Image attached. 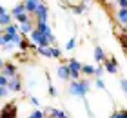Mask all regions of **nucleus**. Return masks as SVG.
I'll use <instances>...</instances> for the list:
<instances>
[{"mask_svg": "<svg viewBox=\"0 0 127 118\" xmlns=\"http://www.w3.org/2000/svg\"><path fill=\"white\" fill-rule=\"evenodd\" d=\"M114 4L118 7H127V0H114Z\"/></svg>", "mask_w": 127, "mask_h": 118, "instance_id": "14", "label": "nucleus"}, {"mask_svg": "<svg viewBox=\"0 0 127 118\" xmlns=\"http://www.w3.org/2000/svg\"><path fill=\"white\" fill-rule=\"evenodd\" d=\"M65 64H67V67H69V73H71V80H80L82 78V69H84V64L78 60L76 56H69L67 60H65Z\"/></svg>", "mask_w": 127, "mask_h": 118, "instance_id": "2", "label": "nucleus"}, {"mask_svg": "<svg viewBox=\"0 0 127 118\" xmlns=\"http://www.w3.org/2000/svg\"><path fill=\"white\" fill-rule=\"evenodd\" d=\"M34 18H36V22H38V24L49 22V18H51V13H49V7H47V4H45V2H42V4H40L38 11L34 13Z\"/></svg>", "mask_w": 127, "mask_h": 118, "instance_id": "3", "label": "nucleus"}, {"mask_svg": "<svg viewBox=\"0 0 127 118\" xmlns=\"http://www.w3.org/2000/svg\"><path fill=\"white\" fill-rule=\"evenodd\" d=\"M103 67H105V71L109 75H116L120 73V66H118V62H116V58L114 56H109L105 62H103Z\"/></svg>", "mask_w": 127, "mask_h": 118, "instance_id": "6", "label": "nucleus"}, {"mask_svg": "<svg viewBox=\"0 0 127 118\" xmlns=\"http://www.w3.org/2000/svg\"><path fill=\"white\" fill-rule=\"evenodd\" d=\"M120 89H122V93L127 96V78H122V80H120Z\"/></svg>", "mask_w": 127, "mask_h": 118, "instance_id": "13", "label": "nucleus"}, {"mask_svg": "<svg viewBox=\"0 0 127 118\" xmlns=\"http://www.w3.org/2000/svg\"><path fill=\"white\" fill-rule=\"evenodd\" d=\"M76 47H78V40H76V37H69V38L65 40V44H64V49L69 51V53H73Z\"/></svg>", "mask_w": 127, "mask_h": 118, "instance_id": "11", "label": "nucleus"}, {"mask_svg": "<svg viewBox=\"0 0 127 118\" xmlns=\"http://www.w3.org/2000/svg\"><path fill=\"white\" fill-rule=\"evenodd\" d=\"M11 22H15L13 15H11V9H7L5 5H2V7H0V27L9 26Z\"/></svg>", "mask_w": 127, "mask_h": 118, "instance_id": "5", "label": "nucleus"}, {"mask_svg": "<svg viewBox=\"0 0 127 118\" xmlns=\"http://www.w3.org/2000/svg\"><path fill=\"white\" fill-rule=\"evenodd\" d=\"M24 2V5H26V9L29 11L31 15H34L38 11V7H40V4L44 2V0H22Z\"/></svg>", "mask_w": 127, "mask_h": 118, "instance_id": "10", "label": "nucleus"}, {"mask_svg": "<svg viewBox=\"0 0 127 118\" xmlns=\"http://www.w3.org/2000/svg\"><path fill=\"white\" fill-rule=\"evenodd\" d=\"M95 73H96V66L95 64H84V69H82V75L87 76V78H95Z\"/></svg>", "mask_w": 127, "mask_h": 118, "instance_id": "12", "label": "nucleus"}, {"mask_svg": "<svg viewBox=\"0 0 127 118\" xmlns=\"http://www.w3.org/2000/svg\"><path fill=\"white\" fill-rule=\"evenodd\" d=\"M0 75H5L7 78H11V76L20 75V73H18V69H16V66L13 62H2V71H0Z\"/></svg>", "mask_w": 127, "mask_h": 118, "instance_id": "7", "label": "nucleus"}, {"mask_svg": "<svg viewBox=\"0 0 127 118\" xmlns=\"http://www.w3.org/2000/svg\"><path fill=\"white\" fill-rule=\"evenodd\" d=\"M93 58H95V62L96 64H103L107 60V55H105V51H103V47H100V45H95V49H93Z\"/></svg>", "mask_w": 127, "mask_h": 118, "instance_id": "9", "label": "nucleus"}, {"mask_svg": "<svg viewBox=\"0 0 127 118\" xmlns=\"http://www.w3.org/2000/svg\"><path fill=\"white\" fill-rule=\"evenodd\" d=\"M47 113H49V118H73L62 107H47Z\"/></svg>", "mask_w": 127, "mask_h": 118, "instance_id": "8", "label": "nucleus"}, {"mask_svg": "<svg viewBox=\"0 0 127 118\" xmlns=\"http://www.w3.org/2000/svg\"><path fill=\"white\" fill-rule=\"evenodd\" d=\"M93 80L87 76H82L80 80H71L67 82V94L71 98H85L87 94L93 93Z\"/></svg>", "mask_w": 127, "mask_h": 118, "instance_id": "1", "label": "nucleus"}, {"mask_svg": "<svg viewBox=\"0 0 127 118\" xmlns=\"http://www.w3.org/2000/svg\"><path fill=\"white\" fill-rule=\"evenodd\" d=\"M56 76H58V80H62V82H71V73H69V67H67V64L65 62H62V64H58L56 66Z\"/></svg>", "mask_w": 127, "mask_h": 118, "instance_id": "4", "label": "nucleus"}]
</instances>
